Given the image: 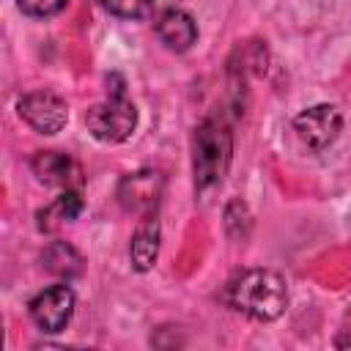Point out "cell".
Returning <instances> with one entry per match:
<instances>
[{
  "mask_svg": "<svg viewBox=\"0 0 351 351\" xmlns=\"http://www.w3.org/2000/svg\"><path fill=\"white\" fill-rule=\"evenodd\" d=\"M85 126L99 143H123L137 126V107L126 96H107L85 112Z\"/></svg>",
  "mask_w": 351,
  "mask_h": 351,
  "instance_id": "cell-3",
  "label": "cell"
},
{
  "mask_svg": "<svg viewBox=\"0 0 351 351\" xmlns=\"http://www.w3.org/2000/svg\"><path fill=\"white\" fill-rule=\"evenodd\" d=\"M41 263H44L47 271H52V274H58V277H63V280H71V277H77V274L82 271V258H80V252H77L71 244H66V241H52V244L44 250Z\"/></svg>",
  "mask_w": 351,
  "mask_h": 351,
  "instance_id": "cell-12",
  "label": "cell"
},
{
  "mask_svg": "<svg viewBox=\"0 0 351 351\" xmlns=\"http://www.w3.org/2000/svg\"><path fill=\"white\" fill-rule=\"evenodd\" d=\"M343 129V112L335 104H313L293 118L296 137L315 154L326 151Z\"/></svg>",
  "mask_w": 351,
  "mask_h": 351,
  "instance_id": "cell-4",
  "label": "cell"
},
{
  "mask_svg": "<svg viewBox=\"0 0 351 351\" xmlns=\"http://www.w3.org/2000/svg\"><path fill=\"white\" fill-rule=\"evenodd\" d=\"M33 173L41 184L58 186V189H80L82 186V167L74 156L63 151H38L33 156Z\"/></svg>",
  "mask_w": 351,
  "mask_h": 351,
  "instance_id": "cell-8",
  "label": "cell"
},
{
  "mask_svg": "<svg viewBox=\"0 0 351 351\" xmlns=\"http://www.w3.org/2000/svg\"><path fill=\"white\" fill-rule=\"evenodd\" d=\"M99 5L121 19H143L154 11V0H99Z\"/></svg>",
  "mask_w": 351,
  "mask_h": 351,
  "instance_id": "cell-14",
  "label": "cell"
},
{
  "mask_svg": "<svg viewBox=\"0 0 351 351\" xmlns=\"http://www.w3.org/2000/svg\"><path fill=\"white\" fill-rule=\"evenodd\" d=\"M82 211V197H80V189H63V195H58L49 206L38 208L36 211V219H38V230L44 233H52L58 230L60 225L77 219Z\"/></svg>",
  "mask_w": 351,
  "mask_h": 351,
  "instance_id": "cell-11",
  "label": "cell"
},
{
  "mask_svg": "<svg viewBox=\"0 0 351 351\" xmlns=\"http://www.w3.org/2000/svg\"><path fill=\"white\" fill-rule=\"evenodd\" d=\"M74 291L66 285V282H58V285H49L44 291H38L33 299H30V318L33 324L47 332V335H55V332H63L74 315Z\"/></svg>",
  "mask_w": 351,
  "mask_h": 351,
  "instance_id": "cell-6",
  "label": "cell"
},
{
  "mask_svg": "<svg viewBox=\"0 0 351 351\" xmlns=\"http://www.w3.org/2000/svg\"><path fill=\"white\" fill-rule=\"evenodd\" d=\"M156 36L159 41L173 52H186L197 41V25L195 19L181 8H167L156 19Z\"/></svg>",
  "mask_w": 351,
  "mask_h": 351,
  "instance_id": "cell-9",
  "label": "cell"
},
{
  "mask_svg": "<svg viewBox=\"0 0 351 351\" xmlns=\"http://www.w3.org/2000/svg\"><path fill=\"white\" fill-rule=\"evenodd\" d=\"M159 239H162V230H159L156 214L143 217V222L137 225V230L132 236V244H129V258H132V266L137 271L154 269V263L159 258Z\"/></svg>",
  "mask_w": 351,
  "mask_h": 351,
  "instance_id": "cell-10",
  "label": "cell"
},
{
  "mask_svg": "<svg viewBox=\"0 0 351 351\" xmlns=\"http://www.w3.org/2000/svg\"><path fill=\"white\" fill-rule=\"evenodd\" d=\"M250 230H252V214L244 200L233 197L225 206V233L230 236V241H244L250 236Z\"/></svg>",
  "mask_w": 351,
  "mask_h": 351,
  "instance_id": "cell-13",
  "label": "cell"
},
{
  "mask_svg": "<svg viewBox=\"0 0 351 351\" xmlns=\"http://www.w3.org/2000/svg\"><path fill=\"white\" fill-rule=\"evenodd\" d=\"M228 302L239 313L255 318V321H274L288 307V288L285 280L271 269H250L241 271L230 288Z\"/></svg>",
  "mask_w": 351,
  "mask_h": 351,
  "instance_id": "cell-1",
  "label": "cell"
},
{
  "mask_svg": "<svg viewBox=\"0 0 351 351\" xmlns=\"http://www.w3.org/2000/svg\"><path fill=\"white\" fill-rule=\"evenodd\" d=\"M19 118L38 134H58L69 121V104L52 90H30L16 101Z\"/></svg>",
  "mask_w": 351,
  "mask_h": 351,
  "instance_id": "cell-5",
  "label": "cell"
},
{
  "mask_svg": "<svg viewBox=\"0 0 351 351\" xmlns=\"http://www.w3.org/2000/svg\"><path fill=\"white\" fill-rule=\"evenodd\" d=\"M233 162V132L222 118H206L192 134V176L195 189L206 192L228 176Z\"/></svg>",
  "mask_w": 351,
  "mask_h": 351,
  "instance_id": "cell-2",
  "label": "cell"
},
{
  "mask_svg": "<svg viewBox=\"0 0 351 351\" xmlns=\"http://www.w3.org/2000/svg\"><path fill=\"white\" fill-rule=\"evenodd\" d=\"M16 3H19V11L22 14L41 19V16H52V14L63 11L69 0H16Z\"/></svg>",
  "mask_w": 351,
  "mask_h": 351,
  "instance_id": "cell-15",
  "label": "cell"
},
{
  "mask_svg": "<svg viewBox=\"0 0 351 351\" xmlns=\"http://www.w3.org/2000/svg\"><path fill=\"white\" fill-rule=\"evenodd\" d=\"M162 192H165V178L156 170L129 173L118 184V200H121V206L126 211H134V214H143V217L156 214L159 200H162Z\"/></svg>",
  "mask_w": 351,
  "mask_h": 351,
  "instance_id": "cell-7",
  "label": "cell"
}]
</instances>
